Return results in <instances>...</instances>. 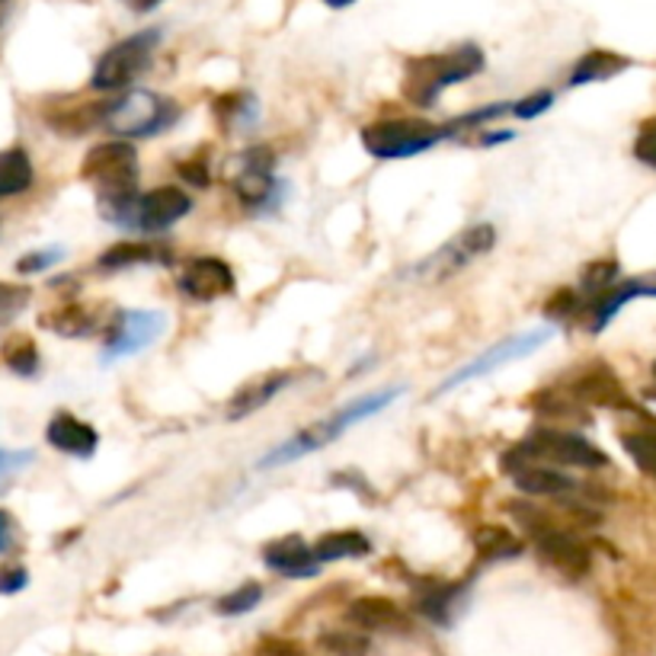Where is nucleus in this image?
<instances>
[{
    "label": "nucleus",
    "mask_w": 656,
    "mask_h": 656,
    "mask_svg": "<svg viewBox=\"0 0 656 656\" xmlns=\"http://www.w3.org/2000/svg\"><path fill=\"white\" fill-rule=\"evenodd\" d=\"M582 311H586V298L577 295L574 288H560L555 292L548 304H545V314L555 321V324H574V317H580Z\"/></svg>",
    "instance_id": "72a5a7b5"
},
{
    "label": "nucleus",
    "mask_w": 656,
    "mask_h": 656,
    "mask_svg": "<svg viewBox=\"0 0 656 656\" xmlns=\"http://www.w3.org/2000/svg\"><path fill=\"white\" fill-rule=\"evenodd\" d=\"M167 330L164 311H119L106 330L102 362H116L123 355L141 353L145 346L157 343Z\"/></svg>",
    "instance_id": "9d476101"
},
{
    "label": "nucleus",
    "mask_w": 656,
    "mask_h": 656,
    "mask_svg": "<svg viewBox=\"0 0 656 656\" xmlns=\"http://www.w3.org/2000/svg\"><path fill=\"white\" fill-rule=\"evenodd\" d=\"M618 282H621V276H618V263L615 260H596V263H589L580 276L586 307L593 302H599L603 295H608Z\"/></svg>",
    "instance_id": "c85d7f7f"
},
{
    "label": "nucleus",
    "mask_w": 656,
    "mask_h": 656,
    "mask_svg": "<svg viewBox=\"0 0 656 656\" xmlns=\"http://www.w3.org/2000/svg\"><path fill=\"white\" fill-rule=\"evenodd\" d=\"M32 179H36V170H32V160L23 148L0 151V199L26 193L32 186Z\"/></svg>",
    "instance_id": "393cba45"
},
{
    "label": "nucleus",
    "mask_w": 656,
    "mask_h": 656,
    "mask_svg": "<svg viewBox=\"0 0 656 656\" xmlns=\"http://www.w3.org/2000/svg\"><path fill=\"white\" fill-rule=\"evenodd\" d=\"M157 3H160V0H128V7H131V10H138V13H148V10L157 7Z\"/></svg>",
    "instance_id": "49530a36"
},
{
    "label": "nucleus",
    "mask_w": 656,
    "mask_h": 656,
    "mask_svg": "<svg viewBox=\"0 0 656 656\" xmlns=\"http://www.w3.org/2000/svg\"><path fill=\"white\" fill-rule=\"evenodd\" d=\"M215 112H218V123L225 131L247 128L256 119V100L253 97H222L215 102Z\"/></svg>",
    "instance_id": "2f4dec72"
},
{
    "label": "nucleus",
    "mask_w": 656,
    "mask_h": 656,
    "mask_svg": "<svg viewBox=\"0 0 656 656\" xmlns=\"http://www.w3.org/2000/svg\"><path fill=\"white\" fill-rule=\"evenodd\" d=\"M551 336H555V330H548V327L516 333V336H509V340H503V343L490 346L487 353H480L478 359H471V362H468L464 369H458L454 375H449L446 384H439V391H435V394H446V391H452V388L464 384V381L497 372V369L506 365V362H516V359H522V355H531L535 350H541Z\"/></svg>",
    "instance_id": "9b49d317"
},
{
    "label": "nucleus",
    "mask_w": 656,
    "mask_h": 656,
    "mask_svg": "<svg viewBox=\"0 0 656 656\" xmlns=\"http://www.w3.org/2000/svg\"><path fill=\"white\" fill-rule=\"evenodd\" d=\"M179 174H183L186 183H193V186H208V167L203 164V157L183 160V164H179Z\"/></svg>",
    "instance_id": "79ce46f5"
},
{
    "label": "nucleus",
    "mask_w": 656,
    "mask_h": 656,
    "mask_svg": "<svg viewBox=\"0 0 656 656\" xmlns=\"http://www.w3.org/2000/svg\"><path fill=\"white\" fill-rule=\"evenodd\" d=\"M512 138H516L512 131H490V135H483V138H480V145H483V148H490V145H503V141H512Z\"/></svg>",
    "instance_id": "a18cd8bd"
},
{
    "label": "nucleus",
    "mask_w": 656,
    "mask_h": 656,
    "mask_svg": "<svg viewBox=\"0 0 656 656\" xmlns=\"http://www.w3.org/2000/svg\"><path fill=\"white\" fill-rule=\"evenodd\" d=\"M628 68H631V58L615 55V51L606 49H593L586 51L580 61L574 65V71H570V87L599 84V80H608V77H618L621 71H628Z\"/></svg>",
    "instance_id": "4be33fe9"
},
{
    "label": "nucleus",
    "mask_w": 656,
    "mask_h": 656,
    "mask_svg": "<svg viewBox=\"0 0 656 656\" xmlns=\"http://www.w3.org/2000/svg\"><path fill=\"white\" fill-rule=\"evenodd\" d=\"M324 3H330L333 10H343V7H350V3H355V0H324Z\"/></svg>",
    "instance_id": "de8ad7c7"
},
{
    "label": "nucleus",
    "mask_w": 656,
    "mask_h": 656,
    "mask_svg": "<svg viewBox=\"0 0 656 656\" xmlns=\"http://www.w3.org/2000/svg\"><path fill=\"white\" fill-rule=\"evenodd\" d=\"M263 564L273 574H282L288 580H307V577H317V570H321L314 548L304 541L302 535H282L276 541H270L263 548Z\"/></svg>",
    "instance_id": "2eb2a0df"
},
{
    "label": "nucleus",
    "mask_w": 656,
    "mask_h": 656,
    "mask_svg": "<svg viewBox=\"0 0 656 656\" xmlns=\"http://www.w3.org/2000/svg\"><path fill=\"white\" fill-rule=\"evenodd\" d=\"M497 244V231L490 225H471L464 227L461 234H454L452 241H446L435 253H430L413 273L427 282H446L454 273H461L464 266H471L474 260H480L483 253L493 251Z\"/></svg>",
    "instance_id": "1a4fd4ad"
},
{
    "label": "nucleus",
    "mask_w": 656,
    "mask_h": 656,
    "mask_svg": "<svg viewBox=\"0 0 656 656\" xmlns=\"http://www.w3.org/2000/svg\"><path fill=\"white\" fill-rule=\"evenodd\" d=\"M654 375H656V362H654Z\"/></svg>",
    "instance_id": "09e8293b"
},
{
    "label": "nucleus",
    "mask_w": 656,
    "mask_h": 656,
    "mask_svg": "<svg viewBox=\"0 0 656 656\" xmlns=\"http://www.w3.org/2000/svg\"><path fill=\"white\" fill-rule=\"evenodd\" d=\"M160 42V29H145V32H135L123 42H116L112 49H106L94 68V90H102V94H112V90H126L128 84H135L141 71L151 65V55Z\"/></svg>",
    "instance_id": "6e6552de"
},
{
    "label": "nucleus",
    "mask_w": 656,
    "mask_h": 656,
    "mask_svg": "<svg viewBox=\"0 0 656 656\" xmlns=\"http://www.w3.org/2000/svg\"><path fill=\"white\" fill-rule=\"evenodd\" d=\"M570 394L589 407H606V410H634L631 398L625 394L621 381L615 379L606 369H589L586 375L574 381Z\"/></svg>",
    "instance_id": "6ab92c4d"
},
{
    "label": "nucleus",
    "mask_w": 656,
    "mask_h": 656,
    "mask_svg": "<svg viewBox=\"0 0 656 656\" xmlns=\"http://www.w3.org/2000/svg\"><path fill=\"white\" fill-rule=\"evenodd\" d=\"M449 138L446 123L435 126L427 119H384L362 128V148L381 160H404L417 154L432 151L439 141Z\"/></svg>",
    "instance_id": "423d86ee"
},
{
    "label": "nucleus",
    "mask_w": 656,
    "mask_h": 656,
    "mask_svg": "<svg viewBox=\"0 0 656 656\" xmlns=\"http://www.w3.org/2000/svg\"><path fill=\"white\" fill-rule=\"evenodd\" d=\"M26 582H29V574H26L23 567H7V570H0V596L20 593Z\"/></svg>",
    "instance_id": "a19ab883"
},
{
    "label": "nucleus",
    "mask_w": 656,
    "mask_h": 656,
    "mask_svg": "<svg viewBox=\"0 0 656 656\" xmlns=\"http://www.w3.org/2000/svg\"><path fill=\"white\" fill-rule=\"evenodd\" d=\"M80 177L97 183V205L106 222L138 231V151L128 141H106L90 148Z\"/></svg>",
    "instance_id": "f257e3e1"
},
{
    "label": "nucleus",
    "mask_w": 656,
    "mask_h": 656,
    "mask_svg": "<svg viewBox=\"0 0 656 656\" xmlns=\"http://www.w3.org/2000/svg\"><path fill=\"white\" fill-rule=\"evenodd\" d=\"M321 647H324L330 656H369V650H372L369 637L355 631L321 634Z\"/></svg>",
    "instance_id": "473e14b6"
},
{
    "label": "nucleus",
    "mask_w": 656,
    "mask_h": 656,
    "mask_svg": "<svg viewBox=\"0 0 656 656\" xmlns=\"http://www.w3.org/2000/svg\"><path fill=\"white\" fill-rule=\"evenodd\" d=\"M3 362L10 365V372H17V375H36L39 372V350H36V343L23 336V333H17V336H10L7 343H3Z\"/></svg>",
    "instance_id": "c756f323"
},
{
    "label": "nucleus",
    "mask_w": 656,
    "mask_h": 656,
    "mask_svg": "<svg viewBox=\"0 0 656 656\" xmlns=\"http://www.w3.org/2000/svg\"><path fill=\"white\" fill-rule=\"evenodd\" d=\"M474 551H478L480 564H497V560L522 555V541L509 529L483 526V529L474 531Z\"/></svg>",
    "instance_id": "bb28decb"
},
{
    "label": "nucleus",
    "mask_w": 656,
    "mask_h": 656,
    "mask_svg": "<svg viewBox=\"0 0 656 656\" xmlns=\"http://www.w3.org/2000/svg\"><path fill=\"white\" fill-rule=\"evenodd\" d=\"M480 68H483V51L478 46H461V49L446 51V55L410 58L404 68L407 102H413L420 109H430L432 102L439 100L442 90L474 77Z\"/></svg>",
    "instance_id": "7ed1b4c3"
},
{
    "label": "nucleus",
    "mask_w": 656,
    "mask_h": 656,
    "mask_svg": "<svg viewBox=\"0 0 656 656\" xmlns=\"http://www.w3.org/2000/svg\"><path fill=\"white\" fill-rule=\"evenodd\" d=\"M458 596H461V582H427L417 589V611L435 625H449Z\"/></svg>",
    "instance_id": "5701e85b"
},
{
    "label": "nucleus",
    "mask_w": 656,
    "mask_h": 656,
    "mask_svg": "<svg viewBox=\"0 0 656 656\" xmlns=\"http://www.w3.org/2000/svg\"><path fill=\"white\" fill-rule=\"evenodd\" d=\"M503 468L506 474H512L516 487L529 497H570L577 493V480L560 474L551 464H538V461H526L519 454L506 452L503 454Z\"/></svg>",
    "instance_id": "4468645a"
},
{
    "label": "nucleus",
    "mask_w": 656,
    "mask_h": 656,
    "mask_svg": "<svg viewBox=\"0 0 656 656\" xmlns=\"http://www.w3.org/2000/svg\"><path fill=\"white\" fill-rule=\"evenodd\" d=\"M512 454L538 461V464H551V468H606L608 458L603 449H596L589 439H582L577 432L555 430V427H538L531 430Z\"/></svg>",
    "instance_id": "0eeeda50"
},
{
    "label": "nucleus",
    "mask_w": 656,
    "mask_h": 656,
    "mask_svg": "<svg viewBox=\"0 0 656 656\" xmlns=\"http://www.w3.org/2000/svg\"><path fill=\"white\" fill-rule=\"evenodd\" d=\"M372 555V541L362 531H327L317 545L314 557L317 564H333V560H346V557H365Z\"/></svg>",
    "instance_id": "b1692460"
},
{
    "label": "nucleus",
    "mask_w": 656,
    "mask_h": 656,
    "mask_svg": "<svg viewBox=\"0 0 656 656\" xmlns=\"http://www.w3.org/2000/svg\"><path fill=\"white\" fill-rule=\"evenodd\" d=\"M637 417H640V423L634 430L621 432V446H625V452L631 454L637 468L656 474V420L650 413H640V410H637Z\"/></svg>",
    "instance_id": "a878e982"
},
{
    "label": "nucleus",
    "mask_w": 656,
    "mask_h": 656,
    "mask_svg": "<svg viewBox=\"0 0 656 656\" xmlns=\"http://www.w3.org/2000/svg\"><path fill=\"white\" fill-rule=\"evenodd\" d=\"M177 119V102L148 94V90H131L116 100L102 102V128L123 138H151V135L167 131Z\"/></svg>",
    "instance_id": "39448f33"
},
{
    "label": "nucleus",
    "mask_w": 656,
    "mask_h": 656,
    "mask_svg": "<svg viewBox=\"0 0 656 656\" xmlns=\"http://www.w3.org/2000/svg\"><path fill=\"white\" fill-rule=\"evenodd\" d=\"M237 199L251 208H263L266 203H273L278 193V183L273 177V154L270 148H251L241 157V170L231 179Z\"/></svg>",
    "instance_id": "ddd939ff"
},
{
    "label": "nucleus",
    "mask_w": 656,
    "mask_h": 656,
    "mask_svg": "<svg viewBox=\"0 0 656 656\" xmlns=\"http://www.w3.org/2000/svg\"><path fill=\"white\" fill-rule=\"evenodd\" d=\"M42 324L61 336H87L94 330V317L80 304H68V307H58L55 314H46Z\"/></svg>",
    "instance_id": "7c9ffc66"
},
{
    "label": "nucleus",
    "mask_w": 656,
    "mask_h": 656,
    "mask_svg": "<svg viewBox=\"0 0 656 656\" xmlns=\"http://www.w3.org/2000/svg\"><path fill=\"white\" fill-rule=\"evenodd\" d=\"M10 541H13V522H10V516L0 509V555L10 548Z\"/></svg>",
    "instance_id": "c03bdc74"
},
{
    "label": "nucleus",
    "mask_w": 656,
    "mask_h": 656,
    "mask_svg": "<svg viewBox=\"0 0 656 656\" xmlns=\"http://www.w3.org/2000/svg\"><path fill=\"white\" fill-rule=\"evenodd\" d=\"M65 253L58 251V247H51V251H32L26 253L23 260L17 263V273H23V276H32V273H42V270H49L55 266L58 260H61Z\"/></svg>",
    "instance_id": "58836bf2"
},
{
    "label": "nucleus",
    "mask_w": 656,
    "mask_h": 656,
    "mask_svg": "<svg viewBox=\"0 0 656 656\" xmlns=\"http://www.w3.org/2000/svg\"><path fill=\"white\" fill-rule=\"evenodd\" d=\"M401 394H404V388H384V391H375V394H365V398H359V401H353V404L340 407L333 417H324V420H317V423L304 427V430L295 432L288 442L276 446L273 452L260 461V468L288 464V461H298V458H304V454L324 449V446H330V442H336V439L350 430L353 423H362V420H369V417L381 413V410H384L388 404H394Z\"/></svg>",
    "instance_id": "f03ea898"
},
{
    "label": "nucleus",
    "mask_w": 656,
    "mask_h": 656,
    "mask_svg": "<svg viewBox=\"0 0 656 656\" xmlns=\"http://www.w3.org/2000/svg\"><path fill=\"white\" fill-rule=\"evenodd\" d=\"M46 439H49L51 449L65 454H75V458H94L97 446H100V435L90 423L77 420L75 413H55L46 430Z\"/></svg>",
    "instance_id": "f3484780"
},
{
    "label": "nucleus",
    "mask_w": 656,
    "mask_h": 656,
    "mask_svg": "<svg viewBox=\"0 0 656 656\" xmlns=\"http://www.w3.org/2000/svg\"><path fill=\"white\" fill-rule=\"evenodd\" d=\"M189 208H193V199L179 186H157L151 193H145L138 203V231L160 234L170 225H177L179 218H186Z\"/></svg>",
    "instance_id": "dca6fc26"
},
{
    "label": "nucleus",
    "mask_w": 656,
    "mask_h": 656,
    "mask_svg": "<svg viewBox=\"0 0 656 656\" xmlns=\"http://www.w3.org/2000/svg\"><path fill=\"white\" fill-rule=\"evenodd\" d=\"M551 102H555V94H551V90H538V94H531L526 100L512 102V116H516V119H535V116H541L545 109H551Z\"/></svg>",
    "instance_id": "4c0bfd02"
},
{
    "label": "nucleus",
    "mask_w": 656,
    "mask_h": 656,
    "mask_svg": "<svg viewBox=\"0 0 656 656\" xmlns=\"http://www.w3.org/2000/svg\"><path fill=\"white\" fill-rule=\"evenodd\" d=\"M346 618H350V625L362 628V631H407V615L401 611L398 603H391L384 596H362V599H355L353 606L346 608Z\"/></svg>",
    "instance_id": "a211bd4d"
},
{
    "label": "nucleus",
    "mask_w": 656,
    "mask_h": 656,
    "mask_svg": "<svg viewBox=\"0 0 656 656\" xmlns=\"http://www.w3.org/2000/svg\"><path fill=\"white\" fill-rule=\"evenodd\" d=\"M256 656H307V654H304L298 644H292V640H282V637H266V640H260Z\"/></svg>",
    "instance_id": "ea45409f"
},
{
    "label": "nucleus",
    "mask_w": 656,
    "mask_h": 656,
    "mask_svg": "<svg viewBox=\"0 0 656 656\" xmlns=\"http://www.w3.org/2000/svg\"><path fill=\"white\" fill-rule=\"evenodd\" d=\"M509 512L512 519L526 529V535L531 538L535 551L541 555V560L548 567H555L560 577L567 580H582L593 567V555L589 548L582 545L580 538L574 531L560 529L551 516L538 512L535 506L526 503H509Z\"/></svg>",
    "instance_id": "20e7f679"
},
{
    "label": "nucleus",
    "mask_w": 656,
    "mask_h": 656,
    "mask_svg": "<svg viewBox=\"0 0 656 656\" xmlns=\"http://www.w3.org/2000/svg\"><path fill=\"white\" fill-rule=\"evenodd\" d=\"M29 298H32V292L20 282H0V327L13 324L26 311Z\"/></svg>",
    "instance_id": "f704fd0d"
},
{
    "label": "nucleus",
    "mask_w": 656,
    "mask_h": 656,
    "mask_svg": "<svg viewBox=\"0 0 656 656\" xmlns=\"http://www.w3.org/2000/svg\"><path fill=\"white\" fill-rule=\"evenodd\" d=\"M263 599V586L260 582H244L234 593H227L225 599H218V615H247L260 606Z\"/></svg>",
    "instance_id": "c9c22d12"
},
{
    "label": "nucleus",
    "mask_w": 656,
    "mask_h": 656,
    "mask_svg": "<svg viewBox=\"0 0 656 656\" xmlns=\"http://www.w3.org/2000/svg\"><path fill=\"white\" fill-rule=\"evenodd\" d=\"M295 381V372H270V375H260V379L247 381L227 404V420H244L256 410L270 404L276 398L278 391H285L288 384Z\"/></svg>",
    "instance_id": "aec40b11"
},
{
    "label": "nucleus",
    "mask_w": 656,
    "mask_h": 656,
    "mask_svg": "<svg viewBox=\"0 0 656 656\" xmlns=\"http://www.w3.org/2000/svg\"><path fill=\"white\" fill-rule=\"evenodd\" d=\"M179 292L193 302H218L234 292V270L218 256L189 260L179 273Z\"/></svg>",
    "instance_id": "f8f14e48"
},
{
    "label": "nucleus",
    "mask_w": 656,
    "mask_h": 656,
    "mask_svg": "<svg viewBox=\"0 0 656 656\" xmlns=\"http://www.w3.org/2000/svg\"><path fill=\"white\" fill-rule=\"evenodd\" d=\"M148 263H170V256H164V251L151 244H116L100 256V270H128Z\"/></svg>",
    "instance_id": "cd10ccee"
},
{
    "label": "nucleus",
    "mask_w": 656,
    "mask_h": 656,
    "mask_svg": "<svg viewBox=\"0 0 656 656\" xmlns=\"http://www.w3.org/2000/svg\"><path fill=\"white\" fill-rule=\"evenodd\" d=\"M634 157L656 170V119H647L634 138Z\"/></svg>",
    "instance_id": "e433bc0d"
},
{
    "label": "nucleus",
    "mask_w": 656,
    "mask_h": 656,
    "mask_svg": "<svg viewBox=\"0 0 656 656\" xmlns=\"http://www.w3.org/2000/svg\"><path fill=\"white\" fill-rule=\"evenodd\" d=\"M631 298H656V278L650 276H637V278H621L608 295H603L599 302H593L586 311L593 314V321H589V327L593 333H603L608 321L625 307V304L631 302Z\"/></svg>",
    "instance_id": "412c9836"
},
{
    "label": "nucleus",
    "mask_w": 656,
    "mask_h": 656,
    "mask_svg": "<svg viewBox=\"0 0 656 656\" xmlns=\"http://www.w3.org/2000/svg\"><path fill=\"white\" fill-rule=\"evenodd\" d=\"M32 461V452H0V478H10Z\"/></svg>",
    "instance_id": "37998d69"
}]
</instances>
